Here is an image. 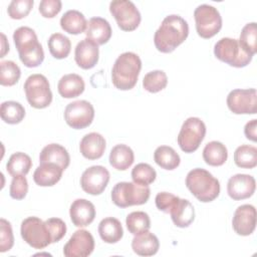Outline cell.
Wrapping results in <instances>:
<instances>
[{
    "label": "cell",
    "mask_w": 257,
    "mask_h": 257,
    "mask_svg": "<svg viewBox=\"0 0 257 257\" xmlns=\"http://www.w3.org/2000/svg\"><path fill=\"white\" fill-rule=\"evenodd\" d=\"M189 35L188 22L181 16H166L154 35V43L158 51L171 53L181 45Z\"/></svg>",
    "instance_id": "6da1fadb"
},
{
    "label": "cell",
    "mask_w": 257,
    "mask_h": 257,
    "mask_svg": "<svg viewBox=\"0 0 257 257\" xmlns=\"http://www.w3.org/2000/svg\"><path fill=\"white\" fill-rule=\"evenodd\" d=\"M13 40L21 62L26 67H37L44 60V51L35 31L27 26L17 28Z\"/></svg>",
    "instance_id": "7a4b0ae2"
},
{
    "label": "cell",
    "mask_w": 257,
    "mask_h": 257,
    "mask_svg": "<svg viewBox=\"0 0 257 257\" xmlns=\"http://www.w3.org/2000/svg\"><path fill=\"white\" fill-rule=\"evenodd\" d=\"M142 69V60L135 52H123L114 61L111 69L112 84L119 90L135 87Z\"/></svg>",
    "instance_id": "3957f363"
},
{
    "label": "cell",
    "mask_w": 257,
    "mask_h": 257,
    "mask_svg": "<svg viewBox=\"0 0 257 257\" xmlns=\"http://www.w3.org/2000/svg\"><path fill=\"white\" fill-rule=\"evenodd\" d=\"M186 187L197 200L203 203L214 201L220 194L218 179L202 168H195L187 174Z\"/></svg>",
    "instance_id": "277c9868"
},
{
    "label": "cell",
    "mask_w": 257,
    "mask_h": 257,
    "mask_svg": "<svg viewBox=\"0 0 257 257\" xmlns=\"http://www.w3.org/2000/svg\"><path fill=\"white\" fill-rule=\"evenodd\" d=\"M151 195L149 186L137 184L135 182H119L111 190V201L119 208L144 205Z\"/></svg>",
    "instance_id": "5b68a950"
},
{
    "label": "cell",
    "mask_w": 257,
    "mask_h": 257,
    "mask_svg": "<svg viewBox=\"0 0 257 257\" xmlns=\"http://www.w3.org/2000/svg\"><path fill=\"white\" fill-rule=\"evenodd\" d=\"M28 103L38 109L49 106L52 101V92L48 79L40 73L29 75L23 85Z\"/></svg>",
    "instance_id": "8992f818"
},
{
    "label": "cell",
    "mask_w": 257,
    "mask_h": 257,
    "mask_svg": "<svg viewBox=\"0 0 257 257\" xmlns=\"http://www.w3.org/2000/svg\"><path fill=\"white\" fill-rule=\"evenodd\" d=\"M214 54L219 60L237 68L247 66L253 57L242 49L237 39L230 37H223L215 43Z\"/></svg>",
    "instance_id": "52a82bcc"
},
{
    "label": "cell",
    "mask_w": 257,
    "mask_h": 257,
    "mask_svg": "<svg viewBox=\"0 0 257 257\" xmlns=\"http://www.w3.org/2000/svg\"><path fill=\"white\" fill-rule=\"evenodd\" d=\"M206 135V124L196 116L188 117L182 124L177 138L180 149L187 154L197 151Z\"/></svg>",
    "instance_id": "ba28073f"
},
{
    "label": "cell",
    "mask_w": 257,
    "mask_h": 257,
    "mask_svg": "<svg viewBox=\"0 0 257 257\" xmlns=\"http://www.w3.org/2000/svg\"><path fill=\"white\" fill-rule=\"evenodd\" d=\"M196 31L202 38L215 36L222 28V17L217 8L209 4H201L194 11Z\"/></svg>",
    "instance_id": "9c48e42d"
},
{
    "label": "cell",
    "mask_w": 257,
    "mask_h": 257,
    "mask_svg": "<svg viewBox=\"0 0 257 257\" xmlns=\"http://www.w3.org/2000/svg\"><path fill=\"white\" fill-rule=\"evenodd\" d=\"M20 233L22 239L34 249H43L52 243L48 227L38 217H28L21 223Z\"/></svg>",
    "instance_id": "30bf717a"
},
{
    "label": "cell",
    "mask_w": 257,
    "mask_h": 257,
    "mask_svg": "<svg viewBox=\"0 0 257 257\" xmlns=\"http://www.w3.org/2000/svg\"><path fill=\"white\" fill-rule=\"evenodd\" d=\"M109 12L114 17L117 26L123 31L136 30L142 20L137 6L130 0H113L109 3Z\"/></svg>",
    "instance_id": "8fae6325"
},
{
    "label": "cell",
    "mask_w": 257,
    "mask_h": 257,
    "mask_svg": "<svg viewBox=\"0 0 257 257\" xmlns=\"http://www.w3.org/2000/svg\"><path fill=\"white\" fill-rule=\"evenodd\" d=\"M94 118L93 105L84 99L68 103L64 109L66 123L74 130H82L89 126Z\"/></svg>",
    "instance_id": "7c38bea8"
},
{
    "label": "cell",
    "mask_w": 257,
    "mask_h": 257,
    "mask_svg": "<svg viewBox=\"0 0 257 257\" xmlns=\"http://www.w3.org/2000/svg\"><path fill=\"white\" fill-rule=\"evenodd\" d=\"M227 106L235 114H255L257 111V91L255 88H236L227 95Z\"/></svg>",
    "instance_id": "4fadbf2b"
},
{
    "label": "cell",
    "mask_w": 257,
    "mask_h": 257,
    "mask_svg": "<svg viewBox=\"0 0 257 257\" xmlns=\"http://www.w3.org/2000/svg\"><path fill=\"white\" fill-rule=\"evenodd\" d=\"M109 182V172L103 166H91L80 177L81 189L92 196L100 195Z\"/></svg>",
    "instance_id": "5bb4252c"
},
{
    "label": "cell",
    "mask_w": 257,
    "mask_h": 257,
    "mask_svg": "<svg viewBox=\"0 0 257 257\" xmlns=\"http://www.w3.org/2000/svg\"><path fill=\"white\" fill-rule=\"evenodd\" d=\"M94 250V239L91 233L84 229L76 230L63 247L66 257H86Z\"/></svg>",
    "instance_id": "9a60e30c"
},
{
    "label": "cell",
    "mask_w": 257,
    "mask_h": 257,
    "mask_svg": "<svg viewBox=\"0 0 257 257\" xmlns=\"http://www.w3.org/2000/svg\"><path fill=\"white\" fill-rule=\"evenodd\" d=\"M256 189L255 178L247 174H236L227 183V193L235 201L245 200L253 196Z\"/></svg>",
    "instance_id": "2e32d148"
},
{
    "label": "cell",
    "mask_w": 257,
    "mask_h": 257,
    "mask_svg": "<svg viewBox=\"0 0 257 257\" xmlns=\"http://www.w3.org/2000/svg\"><path fill=\"white\" fill-rule=\"evenodd\" d=\"M232 227L240 236L251 235L256 228V209L253 205L244 204L239 206L233 215Z\"/></svg>",
    "instance_id": "e0dca14e"
},
{
    "label": "cell",
    "mask_w": 257,
    "mask_h": 257,
    "mask_svg": "<svg viewBox=\"0 0 257 257\" xmlns=\"http://www.w3.org/2000/svg\"><path fill=\"white\" fill-rule=\"evenodd\" d=\"M98 45L88 38L80 40L74 50V59L76 64L82 69L94 67L98 61Z\"/></svg>",
    "instance_id": "ac0fdd59"
},
{
    "label": "cell",
    "mask_w": 257,
    "mask_h": 257,
    "mask_svg": "<svg viewBox=\"0 0 257 257\" xmlns=\"http://www.w3.org/2000/svg\"><path fill=\"white\" fill-rule=\"evenodd\" d=\"M69 216L72 224L76 227H86L95 218V207L86 199H76L69 209Z\"/></svg>",
    "instance_id": "d6986e66"
},
{
    "label": "cell",
    "mask_w": 257,
    "mask_h": 257,
    "mask_svg": "<svg viewBox=\"0 0 257 257\" xmlns=\"http://www.w3.org/2000/svg\"><path fill=\"white\" fill-rule=\"evenodd\" d=\"M106 148L105 139L98 133L86 134L79 143V151L87 160H97L102 157Z\"/></svg>",
    "instance_id": "ffe728a7"
},
{
    "label": "cell",
    "mask_w": 257,
    "mask_h": 257,
    "mask_svg": "<svg viewBox=\"0 0 257 257\" xmlns=\"http://www.w3.org/2000/svg\"><path fill=\"white\" fill-rule=\"evenodd\" d=\"M86 38L90 39L97 45L105 44L111 37V27L108 21L102 17H92L88 20L86 30Z\"/></svg>",
    "instance_id": "44dd1931"
},
{
    "label": "cell",
    "mask_w": 257,
    "mask_h": 257,
    "mask_svg": "<svg viewBox=\"0 0 257 257\" xmlns=\"http://www.w3.org/2000/svg\"><path fill=\"white\" fill-rule=\"evenodd\" d=\"M39 163H51L59 166L63 171L70 164V157L67 150L59 144H49L45 146L39 155Z\"/></svg>",
    "instance_id": "7402d4cb"
},
{
    "label": "cell",
    "mask_w": 257,
    "mask_h": 257,
    "mask_svg": "<svg viewBox=\"0 0 257 257\" xmlns=\"http://www.w3.org/2000/svg\"><path fill=\"white\" fill-rule=\"evenodd\" d=\"M62 173L63 170L55 164H40L33 173V181L40 187H52L60 181Z\"/></svg>",
    "instance_id": "603a6c76"
},
{
    "label": "cell",
    "mask_w": 257,
    "mask_h": 257,
    "mask_svg": "<svg viewBox=\"0 0 257 257\" xmlns=\"http://www.w3.org/2000/svg\"><path fill=\"white\" fill-rule=\"evenodd\" d=\"M169 214L173 223L179 228H187L195 220L194 206L186 199L179 198Z\"/></svg>",
    "instance_id": "cb8c5ba5"
},
{
    "label": "cell",
    "mask_w": 257,
    "mask_h": 257,
    "mask_svg": "<svg viewBox=\"0 0 257 257\" xmlns=\"http://www.w3.org/2000/svg\"><path fill=\"white\" fill-rule=\"evenodd\" d=\"M85 88L83 78L76 73L63 75L57 84L58 93L64 98H73L79 96Z\"/></svg>",
    "instance_id": "d4e9b609"
},
{
    "label": "cell",
    "mask_w": 257,
    "mask_h": 257,
    "mask_svg": "<svg viewBox=\"0 0 257 257\" xmlns=\"http://www.w3.org/2000/svg\"><path fill=\"white\" fill-rule=\"evenodd\" d=\"M159 248L160 242L158 237L149 231L135 235L132 241L133 251L140 256H153L157 254Z\"/></svg>",
    "instance_id": "484cf974"
},
{
    "label": "cell",
    "mask_w": 257,
    "mask_h": 257,
    "mask_svg": "<svg viewBox=\"0 0 257 257\" xmlns=\"http://www.w3.org/2000/svg\"><path fill=\"white\" fill-rule=\"evenodd\" d=\"M98 234L101 240L108 244L117 243L123 236V229L119 220L114 217H106L98 224Z\"/></svg>",
    "instance_id": "4316f807"
},
{
    "label": "cell",
    "mask_w": 257,
    "mask_h": 257,
    "mask_svg": "<svg viewBox=\"0 0 257 257\" xmlns=\"http://www.w3.org/2000/svg\"><path fill=\"white\" fill-rule=\"evenodd\" d=\"M108 161L113 169L117 171H125L133 165L135 154L128 146L119 144L111 149Z\"/></svg>",
    "instance_id": "83f0119b"
},
{
    "label": "cell",
    "mask_w": 257,
    "mask_h": 257,
    "mask_svg": "<svg viewBox=\"0 0 257 257\" xmlns=\"http://www.w3.org/2000/svg\"><path fill=\"white\" fill-rule=\"evenodd\" d=\"M87 21L84 15L78 10H68L60 18V27L69 34L77 35L85 32Z\"/></svg>",
    "instance_id": "f1b7e54d"
},
{
    "label": "cell",
    "mask_w": 257,
    "mask_h": 257,
    "mask_svg": "<svg viewBox=\"0 0 257 257\" xmlns=\"http://www.w3.org/2000/svg\"><path fill=\"white\" fill-rule=\"evenodd\" d=\"M203 159L209 166L220 167L224 165L228 159V150L221 142L212 141L204 147Z\"/></svg>",
    "instance_id": "f546056e"
},
{
    "label": "cell",
    "mask_w": 257,
    "mask_h": 257,
    "mask_svg": "<svg viewBox=\"0 0 257 257\" xmlns=\"http://www.w3.org/2000/svg\"><path fill=\"white\" fill-rule=\"evenodd\" d=\"M154 160L162 169L173 171L177 169L181 163L179 154L169 146H160L155 150Z\"/></svg>",
    "instance_id": "4dcf8cb0"
},
{
    "label": "cell",
    "mask_w": 257,
    "mask_h": 257,
    "mask_svg": "<svg viewBox=\"0 0 257 257\" xmlns=\"http://www.w3.org/2000/svg\"><path fill=\"white\" fill-rule=\"evenodd\" d=\"M31 167V158L22 152L12 154L6 164V170L12 177L26 176L29 173Z\"/></svg>",
    "instance_id": "1f68e13d"
},
{
    "label": "cell",
    "mask_w": 257,
    "mask_h": 257,
    "mask_svg": "<svg viewBox=\"0 0 257 257\" xmlns=\"http://www.w3.org/2000/svg\"><path fill=\"white\" fill-rule=\"evenodd\" d=\"M47 45L50 54L56 59L66 58L71 50V42L69 38L57 32L50 35Z\"/></svg>",
    "instance_id": "d6a6232c"
},
{
    "label": "cell",
    "mask_w": 257,
    "mask_h": 257,
    "mask_svg": "<svg viewBox=\"0 0 257 257\" xmlns=\"http://www.w3.org/2000/svg\"><path fill=\"white\" fill-rule=\"evenodd\" d=\"M0 115L4 122L8 124H16L21 122L24 118L25 108L20 102L7 100L1 103Z\"/></svg>",
    "instance_id": "836d02e7"
},
{
    "label": "cell",
    "mask_w": 257,
    "mask_h": 257,
    "mask_svg": "<svg viewBox=\"0 0 257 257\" xmlns=\"http://www.w3.org/2000/svg\"><path fill=\"white\" fill-rule=\"evenodd\" d=\"M234 162L242 169H253L257 166V149L249 145L239 146L234 152Z\"/></svg>",
    "instance_id": "e575fe53"
},
{
    "label": "cell",
    "mask_w": 257,
    "mask_h": 257,
    "mask_svg": "<svg viewBox=\"0 0 257 257\" xmlns=\"http://www.w3.org/2000/svg\"><path fill=\"white\" fill-rule=\"evenodd\" d=\"M125 225L130 233L133 235H138L150 230L151 219L146 212L135 211L126 216Z\"/></svg>",
    "instance_id": "d590c367"
},
{
    "label": "cell",
    "mask_w": 257,
    "mask_h": 257,
    "mask_svg": "<svg viewBox=\"0 0 257 257\" xmlns=\"http://www.w3.org/2000/svg\"><path fill=\"white\" fill-rule=\"evenodd\" d=\"M239 44L242 49L250 54L254 55L257 52V26L255 22L247 23L241 30L239 37Z\"/></svg>",
    "instance_id": "8d00e7d4"
},
{
    "label": "cell",
    "mask_w": 257,
    "mask_h": 257,
    "mask_svg": "<svg viewBox=\"0 0 257 257\" xmlns=\"http://www.w3.org/2000/svg\"><path fill=\"white\" fill-rule=\"evenodd\" d=\"M168 84V76L163 70H152L148 72L143 79V87L151 92L157 93L164 88H166Z\"/></svg>",
    "instance_id": "74e56055"
},
{
    "label": "cell",
    "mask_w": 257,
    "mask_h": 257,
    "mask_svg": "<svg viewBox=\"0 0 257 257\" xmlns=\"http://www.w3.org/2000/svg\"><path fill=\"white\" fill-rule=\"evenodd\" d=\"M0 83L3 86H12L16 84L21 76L20 67L12 60H4L0 63Z\"/></svg>",
    "instance_id": "f35d334b"
},
{
    "label": "cell",
    "mask_w": 257,
    "mask_h": 257,
    "mask_svg": "<svg viewBox=\"0 0 257 257\" xmlns=\"http://www.w3.org/2000/svg\"><path fill=\"white\" fill-rule=\"evenodd\" d=\"M157 178L156 170L149 164L140 163L134 167L132 170V179L135 183L149 186L153 182H155Z\"/></svg>",
    "instance_id": "ab89813d"
},
{
    "label": "cell",
    "mask_w": 257,
    "mask_h": 257,
    "mask_svg": "<svg viewBox=\"0 0 257 257\" xmlns=\"http://www.w3.org/2000/svg\"><path fill=\"white\" fill-rule=\"evenodd\" d=\"M33 4V0H13L8 5L7 13L12 19H22L29 14Z\"/></svg>",
    "instance_id": "60d3db41"
},
{
    "label": "cell",
    "mask_w": 257,
    "mask_h": 257,
    "mask_svg": "<svg viewBox=\"0 0 257 257\" xmlns=\"http://www.w3.org/2000/svg\"><path fill=\"white\" fill-rule=\"evenodd\" d=\"M14 245V236L10 222L0 219V252L11 250Z\"/></svg>",
    "instance_id": "b9f144b4"
},
{
    "label": "cell",
    "mask_w": 257,
    "mask_h": 257,
    "mask_svg": "<svg viewBox=\"0 0 257 257\" xmlns=\"http://www.w3.org/2000/svg\"><path fill=\"white\" fill-rule=\"evenodd\" d=\"M28 192V182L25 176H15L12 178L9 188L10 197L14 200H22Z\"/></svg>",
    "instance_id": "7bdbcfd3"
},
{
    "label": "cell",
    "mask_w": 257,
    "mask_h": 257,
    "mask_svg": "<svg viewBox=\"0 0 257 257\" xmlns=\"http://www.w3.org/2000/svg\"><path fill=\"white\" fill-rule=\"evenodd\" d=\"M45 223L50 232L52 243L60 241L66 234V224L60 218H49Z\"/></svg>",
    "instance_id": "ee69618b"
},
{
    "label": "cell",
    "mask_w": 257,
    "mask_h": 257,
    "mask_svg": "<svg viewBox=\"0 0 257 257\" xmlns=\"http://www.w3.org/2000/svg\"><path fill=\"white\" fill-rule=\"evenodd\" d=\"M178 199L179 197L172 193L160 192L157 194L155 198V203L160 211L169 214L175 203L178 201Z\"/></svg>",
    "instance_id": "f6af8a7d"
},
{
    "label": "cell",
    "mask_w": 257,
    "mask_h": 257,
    "mask_svg": "<svg viewBox=\"0 0 257 257\" xmlns=\"http://www.w3.org/2000/svg\"><path fill=\"white\" fill-rule=\"evenodd\" d=\"M62 3L60 0H42L39 3V12L45 18L55 17L61 10Z\"/></svg>",
    "instance_id": "bcb514c9"
},
{
    "label": "cell",
    "mask_w": 257,
    "mask_h": 257,
    "mask_svg": "<svg viewBox=\"0 0 257 257\" xmlns=\"http://www.w3.org/2000/svg\"><path fill=\"white\" fill-rule=\"evenodd\" d=\"M257 119L253 118L251 120H249L245 126H244V134L245 137L252 141V142H256L257 141Z\"/></svg>",
    "instance_id": "7dc6e473"
},
{
    "label": "cell",
    "mask_w": 257,
    "mask_h": 257,
    "mask_svg": "<svg viewBox=\"0 0 257 257\" xmlns=\"http://www.w3.org/2000/svg\"><path fill=\"white\" fill-rule=\"evenodd\" d=\"M1 37H2V41H1V54L0 57H4L5 54L9 51V43L6 39V36L4 33H1Z\"/></svg>",
    "instance_id": "c3c4849f"
}]
</instances>
